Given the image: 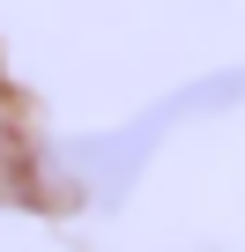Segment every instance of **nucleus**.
<instances>
[{
  "instance_id": "obj_1",
  "label": "nucleus",
  "mask_w": 245,
  "mask_h": 252,
  "mask_svg": "<svg viewBox=\"0 0 245 252\" xmlns=\"http://www.w3.org/2000/svg\"><path fill=\"white\" fill-rule=\"evenodd\" d=\"M238 96V82L230 74H208V82H193V89H178V96H164L156 111H141L134 126H119V134H97V141H67L52 163L74 178V193H97V200H119L134 178H141V163L156 156V141L171 134L178 119H193V111H215V104H230Z\"/></svg>"
}]
</instances>
